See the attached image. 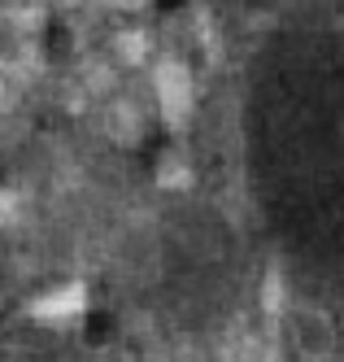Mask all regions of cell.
Segmentation results:
<instances>
[{
    "instance_id": "obj_6",
    "label": "cell",
    "mask_w": 344,
    "mask_h": 362,
    "mask_svg": "<svg viewBox=\"0 0 344 362\" xmlns=\"http://www.w3.org/2000/svg\"><path fill=\"white\" fill-rule=\"evenodd\" d=\"M22 214V192L18 188H0V227H13Z\"/></svg>"
},
{
    "instance_id": "obj_4",
    "label": "cell",
    "mask_w": 344,
    "mask_h": 362,
    "mask_svg": "<svg viewBox=\"0 0 344 362\" xmlns=\"http://www.w3.org/2000/svg\"><path fill=\"white\" fill-rule=\"evenodd\" d=\"M297 345L314 358H323L331 354V323L319 315V310H305V315L297 319Z\"/></svg>"
},
{
    "instance_id": "obj_5",
    "label": "cell",
    "mask_w": 344,
    "mask_h": 362,
    "mask_svg": "<svg viewBox=\"0 0 344 362\" xmlns=\"http://www.w3.org/2000/svg\"><path fill=\"white\" fill-rule=\"evenodd\" d=\"M114 48H118V57L126 66H144V57H148V35L144 31H122L114 40Z\"/></svg>"
},
{
    "instance_id": "obj_7",
    "label": "cell",
    "mask_w": 344,
    "mask_h": 362,
    "mask_svg": "<svg viewBox=\"0 0 344 362\" xmlns=\"http://www.w3.org/2000/svg\"><path fill=\"white\" fill-rule=\"evenodd\" d=\"M261 301H266V310H279V305H283V284H279V275H266V288H261Z\"/></svg>"
},
{
    "instance_id": "obj_3",
    "label": "cell",
    "mask_w": 344,
    "mask_h": 362,
    "mask_svg": "<svg viewBox=\"0 0 344 362\" xmlns=\"http://www.w3.org/2000/svg\"><path fill=\"white\" fill-rule=\"evenodd\" d=\"M105 136L114 144H140L144 136V118L136 105H126V100H114L109 110H105Z\"/></svg>"
},
{
    "instance_id": "obj_2",
    "label": "cell",
    "mask_w": 344,
    "mask_h": 362,
    "mask_svg": "<svg viewBox=\"0 0 344 362\" xmlns=\"http://www.w3.org/2000/svg\"><path fill=\"white\" fill-rule=\"evenodd\" d=\"M83 310H88V284L70 279V284H52L48 293L35 297L31 319L44 323V327L48 323H74V319H83Z\"/></svg>"
},
{
    "instance_id": "obj_1",
    "label": "cell",
    "mask_w": 344,
    "mask_h": 362,
    "mask_svg": "<svg viewBox=\"0 0 344 362\" xmlns=\"http://www.w3.org/2000/svg\"><path fill=\"white\" fill-rule=\"evenodd\" d=\"M153 96H157V105H162V118L174 127V132H183L188 118H192V110H196V79H192V70L183 66L179 57L157 62Z\"/></svg>"
}]
</instances>
